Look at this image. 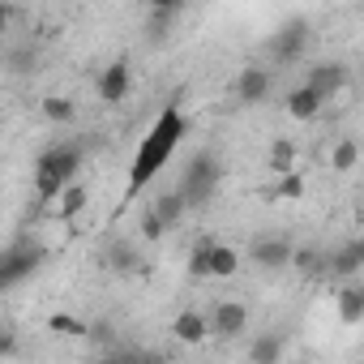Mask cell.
Wrapping results in <instances>:
<instances>
[{
	"instance_id": "cell-1",
	"label": "cell",
	"mask_w": 364,
	"mask_h": 364,
	"mask_svg": "<svg viewBox=\"0 0 364 364\" xmlns=\"http://www.w3.org/2000/svg\"><path fill=\"white\" fill-rule=\"evenodd\" d=\"M185 129H189V120H185V112H180V107H163V112H159V120L150 124V133L141 137V146H137V154H133V167H129V198H133L137 189H146L150 180L167 167V159H171V150L180 146Z\"/></svg>"
},
{
	"instance_id": "cell-2",
	"label": "cell",
	"mask_w": 364,
	"mask_h": 364,
	"mask_svg": "<svg viewBox=\"0 0 364 364\" xmlns=\"http://www.w3.org/2000/svg\"><path fill=\"white\" fill-rule=\"evenodd\" d=\"M77 167H82V150L77 146H52V150H43L39 163H35V193L43 202H60V193L69 185H77V180H73Z\"/></svg>"
},
{
	"instance_id": "cell-3",
	"label": "cell",
	"mask_w": 364,
	"mask_h": 364,
	"mask_svg": "<svg viewBox=\"0 0 364 364\" xmlns=\"http://www.w3.org/2000/svg\"><path fill=\"white\" fill-rule=\"evenodd\" d=\"M219 180H223V167H219V159H215L210 150H198V154L189 159V167H185V185H180V193H185L189 210H198V206H206V202L215 198Z\"/></svg>"
},
{
	"instance_id": "cell-4",
	"label": "cell",
	"mask_w": 364,
	"mask_h": 364,
	"mask_svg": "<svg viewBox=\"0 0 364 364\" xmlns=\"http://www.w3.org/2000/svg\"><path fill=\"white\" fill-rule=\"evenodd\" d=\"M43 266V249L39 245H9L5 257H0V287L14 291L22 279H31Z\"/></svg>"
},
{
	"instance_id": "cell-5",
	"label": "cell",
	"mask_w": 364,
	"mask_h": 364,
	"mask_svg": "<svg viewBox=\"0 0 364 364\" xmlns=\"http://www.w3.org/2000/svg\"><path fill=\"white\" fill-rule=\"evenodd\" d=\"M309 22L304 18H287L279 31H274V39H270V56H274V65H296L304 52H309Z\"/></svg>"
},
{
	"instance_id": "cell-6",
	"label": "cell",
	"mask_w": 364,
	"mask_h": 364,
	"mask_svg": "<svg viewBox=\"0 0 364 364\" xmlns=\"http://www.w3.org/2000/svg\"><path fill=\"white\" fill-rule=\"evenodd\" d=\"M304 86H309V90H317L321 99H334V95L347 86V65H338V60H321V65H313V69H309Z\"/></svg>"
},
{
	"instance_id": "cell-7",
	"label": "cell",
	"mask_w": 364,
	"mask_h": 364,
	"mask_svg": "<svg viewBox=\"0 0 364 364\" xmlns=\"http://www.w3.org/2000/svg\"><path fill=\"white\" fill-rule=\"evenodd\" d=\"M249 253H253V262H257V266H266V270L291 266V257H296V249H291V240H287V236H257Z\"/></svg>"
},
{
	"instance_id": "cell-8",
	"label": "cell",
	"mask_w": 364,
	"mask_h": 364,
	"mask_svg": "<svg viewBox=\"0 0 364 364\" xmlns=\"http://www.w3.org/2000/svg\"><path fill=\"white\" fill-rule=\"evenodd\" d=\"M245 326H249V309H245L240 300H219V304H215V313H210V330H215V334L240 338Z\"/></svg>"
},
{
	"instance_id": "cell-9",
	"label": "cell",
	"mask_w": 364,
	"mask_h": 364,
	"mask_svg": "<svg viewBox=\"0 0 364 364\" xmlns=\"http://www.w3.org/2000/svg\"><path fill=\"white\" fill-rule=\"evenodd\" d=\"M171 334H176V343L198 347V343H206V334H210V317H206L202 309H180L176 321H171Z\"/></svg>"
},
{
	"instance_id": "cell-10",
	"label": "cell",
	"mask_w": 364,
	"mask_h": 364,
	"mask_svg": "<svg viewBox=\"0 0 364 364\" xmlns=\"http://www.w3.org/2000/svg\"><path fill=\"white\" fill-rule=\"evenodd\" d=\"M99 95H103V103H120V99L129 95V60H124V56L112 60V65L103 69V77H99Z\"/></svg>"
},
{
	"instance_id": "cell-11",
	"label": "cell",
	"mask_w": 364,
	"mask_h": 364,
	"mask_svg": "<svg viewBox=\"0 0 364 364\" xmlns=\"http://www.w3.org/2000/svg\"><path fill=\"white\" fill-rule=\"evenodd\" d=\"M236 95H240V103H262L266 95H270V73L266 69H240V82H236Z\"/></svg>"
},
{
	"instance_id": "cell-12",
	"label": "cell",
	"mask_w": 364,
	"mask_h": 364,
	"mask_svg": "<svg viewBox=\"0 0 364 364\" xmlns=\"http://www.w3.org/2000/svg\"><path fill=\"white\" fill-rule=\"evenodd\" d=\"M321 103H326V99H321L317 90H309V86H296V90L287 95V112H291L296 120H313V116L321 112Z\"/></svg>"
},
{
	"instance_id": "cell-13",
	"label": "cell",
	"mask_w": 364,
	"mask_h": 364,
	"mask_svg": "<svg viewBox=\"0 0 364 364\" xmlns=\"http://www.w3.org/2000/svg\"><path fill=\"white\" fill-rule=\"evenodd\" d=\"M107 266H112L116 274H137V270H141V257H137V249H133L129 240H112V245H107Z\"/></svg>"
},
{
	"instance_id": "cell-14",
	"label": "cell",
	"mask_w": 364,
	"mask_h": 364,
	"mask_svg": "<svg viewBox=\"0 0 364 364\" xmlns=\"http://www.w3.org/2000/svg\"><path fill=\"white\" fill-rule=\"evenodd\" d=\"M180 14H185V5H154L150 9V43H163L167 39V31H171V22L180 18Z\"/></svg>"
},
{
	"instance_id": "cell-15",
	"label": "cell",
	"mask_w": 364,
	"mask_h": 364,
	"mask_svg": "<svg viewBox=\"0 0 364 364\" xmlns=\"http://www.w3.org/2000/svg\"><path fill=\"white\" fill-rule=\"evenodd\" d=\"M150 210H154V215H159V219H163L167 228H176L180 219H185V210H189V202H185V193H180V189H176V193H163V198H154V206H150Z\"/></svg>"
},
{
	"instance_id": "cell-16",
	"label": "cell",
	"mask_w": 364,
	"mask_h": 364,
	"mask_svg": "<svg viewBox=\"0 0 364 364\" xmlns=\"http://www.w3.org/2000/svg\"><path fill=\"white\" fill-rule=\"evenodd\" d=\"M360 266H364V240H351L330 257V274H355Z\"/></svg>"
},
{
	"instance_id": "cell-17",
	"label": "cell",
	"mask_w": 364,
	"mask_h": 364,
	"mask_svg": "<svg viewBox=\"0 0 364 364\" xmlns=\"http://www.w3.org/2000/svg\"><path fill=\"white\" fill-rule=\"evenodd\" d=\"M249 360L253 364H279L283 360V338L279 334H257L249 343Z\"/></svg>"
},
{
	"instance_id": "cell-18",
	"label": "cell",
	"mask_w": 364,
	"mask_h": 364,
	"mask_svg": "<svg viewBox=\"0 0 364 364\" xmlns=\"http://www.w3.org/2000/svg\"><path fill=\"white\" fill-rule=\"evenodd\" d=\"M215 245H219L215 236H202L193 245V253H189V279H198V283L210 279V253H215Z\"/></svg>"
},
{
	"instance_id": "cell-19",
	"label": "cell",
	"mask_w": 364,
	"mask_h": 364,
	"mask_svg": "<svg viewBox=\"0 0 364 364\" xmlns=\"http://www.w3.org/2000/svg\"><path fill=\"white\" fill-rule=\"evenodd\" d=\"M236 270H240V253L228 249V245H215V253H210V279H232Z\"/></svg>"
},
{
	"instance_id": "cell-20",
	"label": "cell",
	"mask_w": 364,
	"mask_h": 364,
	"mask_svg": "<svg viewBox=\"0 0 364 364\" xmlns=\"http://www.w3.org/2000/svg\"><path fill=\"white\" fill-rule=\"evenodd\" d=\"M334 309H338L343 321H360V317H364V296H360V287H338Z\"/></svg>"
},
{
	"instance_id": "cell-21",
	"label": "cell",
	"mask_w": 364,
	"mask_h": 364,
	"mask_svg": "<svg viewBox=\"0 0 364 364\" xmlns=\"http://www.w3.org/2000/svg\"><path fill=\"white\" fill-rule=\"evenodd\" d=\"M43 116L56 120V124H69V120L77 116V107H73L65 95H48V99H43Z\"/></svg>"
},
{
	"instance_id": "cell-22",
	"label": "cell",
	"mask_w": 364,
	"mask_h": 364,
	"mask_svg": "<svg viewBox=\"0 0 364 364\" xmlns=\"http://www.w3.org/2000/svg\"><path fill=\"white\" fill-rule=\"evenodd\" d=\"M291 159H296L291 141H287V137H279V141L270 146V167H274L279 176H291Z\"/></svg>"
},
{
	"instance_id": "cell-23",
	"label": "cell",
	"mask_w": 364,
	"mask_h": 364,
	"mask_svg": "<svg viewBox=\"0 0 364 364\" xmlns=\"http://www.w3.org/2000/svg\"><path fill=\"white\" fill-rule=\"evenodd\" d=\"M355 159H360V146H355L351 137H343V141L334 146V154H330L334 171H351V167H355Z\"/></svg>"
},
{
	"instance_id": "cell-24",
	"label": "cell",
	"mask_w": 364,
	"mask_h": 364,
	"mask_svg": "<svg viewBox=\"0 0 364 364\" xmlns=\"http://www.w3.org/2000/svg\"><path fill=\"white\" fill-rule=\"evenodd\" d=\"M82 206H86V189H82V185H69V189L60 193V206H56V210H60L65 219H73V215H82Z\"/></svg>"
},
{
	"instance_id": "cell-25",
	"label": "cell",
	"mask_w": 364,
	"mask_h": 364,
	"mask_svg": "<svg viewBox=\"0 0 364 364\" xmlns=\"http://www.w3.org/2000/svg\"><path fill=\"white\" fill-rule=\"evenodd\" d=\"M48 330H52V334H73V338H82V334H86V321H77V317H69V313H52V317H48Z\"/></svg>"
},
{
	"instance_id": "cell-26",
	"label": "cell",
	"mask_w": 364,
	"mask_h": 364,
	"mask_svg": "<svg viewBox=\"0 0 364 364\" xmlns=\"http://www.w3.org/2000/svg\"><path fill=\"white\" fill-rule=\"evenodd\" d=\"M291 266H296V270H304V274H313V279H321V270H326V262H321L313 249H296Z\"/></svg>"
},
{
	"instance_id": "cell-27",
	"label": "cell",
	"mask_w": 364,
	"mask_h": 364,
	"mask_svg": "<svg viewBox=\"0 0 364 364\" xmlns=\"http://www.w3.org/2000/svg\"><path fill=\"white\" fill-rule=\"evenodd\" d=\"M274 198H291V202H296V198H304V176H300V171L283 176L279 185H274Z\"/></svg>"
},
{
	"instance_id": "cell-28",
	"label": "cell",
	"mask_w": 364,
	"mask_h": 364,
	"mask_svg": "<svg viewBox=\"0 0 364 364\" xmlns=\"http://www.w3.org/2000/svg\"><path fill=\"white\" fill-rule=\"evenodd\" d=\"M9 69H14V73H31V69H35V48H31V43H26V48H14V52H9Z\"/></svg>"
},
{
	"instance_id": "cell-29",
	"label": "cell",
	"mask_w": 364,
	"mask_h": 364,
	"mask_svg": "<svg viewBox=\"0 0 364 364\" xmlns=\"http://www.w3.org/2000/svg\"><path fill=\"white\" fill-rule=\"evenodd\" d=\"M163 232H167V223H163L154 210H146V215H141V240H163Z\"/></svg>"
},
{
	"instance_id": "cell-30",
	"label": "cell",
	"mask_w": 364,
	"mask_h": 364,
	"mask_svg": "<svg viewBox=\"0 0 364 364\" xmlns=\"http://www.w3.org/2000/svg\"><path fill=\"white\" fill-rule=\"evenodd\" d=\"M0 355H5V360H9V355H18V334H14V330L0 334Z\"/></svg>"
},
{
	"instance_id": "cell-31",
	"label": "cell",
	"mask_w": 364,
	"mask_h": 364,
	"mask_svg": "<svg viewBox=\"0 0 364 364\" xmlns=\"http://www.w3.org/2000/svg\"><path fill=\"white\" fill-rule=\"evenodd\" d=\"M137 364H167V355H159V351H137Z\"/></svg>"
},
{
	"instance_id": "cell-32",
	"label": "cell",
	"mask_w": 364,
	"mask_h": 364,
	"mask_svg": "<svg viewBox=\"0 0 364 364\" xmlns=\"http://www.w3.org/2000/svg\"><path fill=\"white\" fill-rule=\"evenodd\" d=\"M103 364H137V351H124V355H107Z\"/></svg>"
},
{
	"instance_id": "cell-33",
	"label": "cell",
	"mask_w": 364,
	"mask_h": 364,
	"mask_svg": "<svg viewBox=\"0 0 364 364\" xmlns=\"http://www.w3.org/2000/svg\"><path fill=\"white\" fill-rule=\"evenodd\" d=\"M360 296H364V287H360Z\"/></svg>"
}]
</instances>
